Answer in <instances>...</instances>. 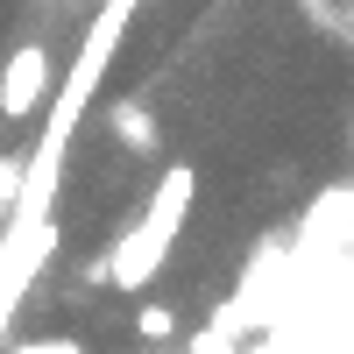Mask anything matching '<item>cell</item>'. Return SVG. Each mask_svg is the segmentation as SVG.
<instances>
[{"instance_id": "7", "label": "cell", "mask_w": 354, "mask_h": 354, "mask_svg": "<svg viewBox=\"0 0 354 354\" xmlns=\"http://www.w3.org/2000/svg\"><path fill=\"white\" fill-rule=\"evenodd\" d=\"M149 354H163V347H149ZM192 354H234V347H220V340H198Z\"/></svg>"}, {"instance_id": "6", "label": "cell", "mask_w": 354, "mask_h": 354, "mask_svg": "<svg viewBox=\"0 0 354 354\" xmlns=\"http://www.w3.org/2000/svg\"><path fill=\"white\" fill-rule=\"evenodd\" d=\"M8 354H85L78 340H15Z\"/></svg>"}, {"instance_id": "2", "label": "cell", "mask_w": 354, "mask_h": 354, "mask_svg": "<svg viewBox=\"0 0 354 354\" xmlns=\"http://www.w3.org/2000/svg\"><path fill=\"white\" fill-rule=\"evenodd\" d=\"M50 93H57L50 43H21L8 64H0V121H28L36 106H50Z\"/></svg>"}, {"instance_id": "3", "label": "cell", "mask_w": 354, "mask_h": 354, "mask_svg": "<svg viewBox=\"0 0 354 354\" xmlns=\"http://www.w3.org/2000/svg\"><path fill=\"white\" fill-rule=\"evenodd\" d=\"M106 121H113V135H121V149H156V121H149V106L142 100H113L106 106Z\"/></svg>"}, {"instance_id": "4", "label": "cell", "mask_w": 354, "mask_h": 354, "mask_svg": "<svg viewBox=\"0 0 354 354\" xmlns=\"http://www.w3.org/2000/svg\"><path fill=\"white\" fill-rule=\"evenodd\" d=\"M135 333L149 340V347H163V340L177 333V312H170V305H135Z\"/></svg>"}, {"instance_id": "5", "label": "cell", "mask_w": 354, "mask_h": 354, "mask_svg": "<svg viewBox=\"0 0 354 354\" xmlns=\"http://www.w3.org/2000/svg\"><path fill=\"white\" fill-rule=\"evenodd\" d=\"M21 177H28V156H0V220L15 213V198H21Z\"/></svg>"}, {"instance_id": "1", "label": "cell", "mask_w": 354, "mask_h": 354, "mask_svg": "<svg viewBox=\"0 0 354 354\" xmlns=\"http://www.w3.org/2000/svg\"><path fill=\"white\" fill-rule=\"evenodd\" d=\"M192 198H198V170H192V163H170V170L156 177L149 205H142V220L106 248V283H113V290H149V283H156V270L170 262L177 234H185V220H192Z\"/></svg>"}, {"instance_id": "8", "label": "cell", "mask_w": 354, "mask_h": 354, "mask_svg": "<svg viewBox=\"0 0 354 354\" xmlns=\"http://www.w3.org/2000/svg\"><path fill=\"white\" fill-rule=\"evenodd\" d=\"M347 21H354V15H347Z\"/></svg>"}]
</instances>
